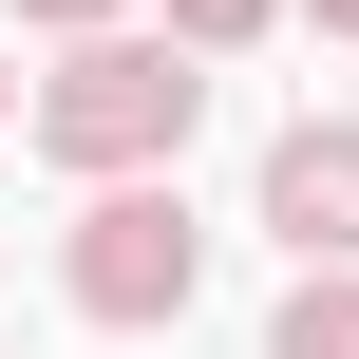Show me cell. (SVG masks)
<instances>
[{
  "mask_svg": "<svg viewBox=\"0 0 359 359\" xmlns=\"http://www.w3.org/2000/svg\"><path fill=\"white\" fill-rule=\"evenodd\" d=\"M189 114H208V57H170V38H76V57L38 76V151H57L76 189H170Z\"/></svg>",
  "mask_w": 359,
  "mask_h": 359,
  "instance_id": "6da1fadb",
  "label": "cell"
},
{
  "mask_svg": "<svg viewBox=\"0 0 359 359\" xmlns=\"http://www.w3.org/2000/svg\"><path fill=\"white\" fill-rule=\"evenodd\" d=\"M57 284H76V322H114V341L189 322V284H208V227H189V189H95V208L57 227Z\"/></svg>",
  "mask_w": 359,
  "mask_h": 359,
  "instance_id": "7a4b0ae2",
  "label": "cell"
},
{
  "mask_svg": "<svg viewBox=\"0 0 359 359\" xmlns=\"http://www.w3.org/2000/svg\"><path fill=\"white\" fill-rule=\"evenodd\" d=\"M265 227L303 246V284L359 265V133L341 114H284V133H265Z\"/></svg>",
  "mask_w": 359,
  "mask_h": 359,
  "instance_id": "3957f363",
  "label": "cell"
},
{
  "mask_svg": "<svg viewBox=\"0 0 359 359\" xmlns=\"http://www.w3.org/2000/svg\"><path fill=\"white\" fill-rule=\"evenodd\" d=\"M265 359H359V265H341V284H303V303L265 322Z\"/></svg>",
  "mask_w": 359,
  "mask_h": 359,
  "instance_id": "277c9868",
  "label": "cell"
},
{
  "mask_svg": "<svg viewBox=\"0 0 359 359\" xmlns=\"http://www.w3.org/2000/svg\"><path fill=\"white\" fill-rule=\"evenodd\" d=\"M265 19H284V0H170V57H246Z\"/></svg>",
  "mask_w": 359,
  "mask_h": 359,
  "instance_id": "5b68a950",
  "label": "cell"
},
{
  "mask_svg": "<svg viewBox=\"0 0 359 359\" xmlns=\"http://www.w3.org/2000/svg\"><path fill=\"white\" fill-rule=\"evenodd\" d=\"M0 19H38V38H133V0H0Z\"/></svg>",
  "mask_w": 359,
  "mask_h": 359,
  "instance_id": "8992f818",
  "label": "cell"
},
{
  "mask_svg": "<svg viewBox=\"0 0 359 359\" xmlns=\"http://www.w3.org/2000/svg\"><path fill=\"white\" fill-rule=\"evenodd\" d=\"M284 19H322V38H359V0H284Z\"/></svg>",
  "mask_w": 359,
  "mask_h": 359,
  "instance_id": "52a82bcc",
  "label": "cell"
},
{
  "mask_svg": "<svg viewBox=\"0 0 359 359\" xmlns=\"http://www.w3.org/2000/svg\"><path fill=\"white\" fill-rule=\"evenodd\" d=\"M19 114H38V95H19V57H0V133H19Z\"/></svg>",
  "mask_w": 359,
  "mask_h": 359,
  "instance_id": "ba28073f",
  "label": "cell"
}]
</instances>
